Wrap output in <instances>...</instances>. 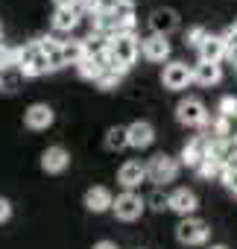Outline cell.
<instances>
[{
    "label": "cell",
    "mask_w": 237,
    "mask_h": 249,
    "mask_svg": "<svg viewBox=\"0 0 237 249\" xmlns=\"http://www.w3.org/2000/svg\"><path fill=\"white\" fill-rule=\"evenodd\" d=\"M18 71H21L24 76H41V73H47V59H44V53H41L38 41H33V44L21 47Z\"/></svg>",
    "instance_id": "obj_6"
},
{
    "label": "cell",
    "mask_w": 237,
    "mask_h": 249,
    "mask_svg": "<svg viewBox=\"0 0 237 249\" xmlns=\"http://www.w3.org/2000/svg\"><path fill=\"white\" fill-rule=\"evenodd\" d=\"M108 12L117 24V33H135V3L132 0H111Z\"/></svg>",
    "instance_id": "obj_8"
},
{
    "label": "cell",
    "mask_w": 237,
    "mask_h": 249,
    "mask_svg": "<svg viewBox=\"0 0 237 249\" xmlns=\"http://www.w3.org/2000/svg\"><path fill=\"white\" fill-rule=\"evenodd\" d=\"M208 36H211V33H208L205 27H199V24H196V27H190V30H187V38H185V44H187V47H196V50H199V44H202V41H205Z\"/></svg>",
    "instance_id": "obj_29"
},
{
    "label": "cell",
    "mask_w": 237,
    "mask_h": 249,
    "mask_svg": "<svg viewBox=\"0 0 237 249\" xmlns=\"http://www.w3.org/2000/svg\"><path fill=\"white\" fill-rule=\"evenodd\" d=\"M111 202H114V196H111V191L108 188H88L85 191V208L91 211V214H102V211H111Z\"/></svg>",
    "instance_id": "obj_18"
},
{
    "label": "cell",
    "mask_w": 237,
    "mask_h": 249,
    "mask_svg": "<svg viewBox=\"0 0 237 249\" xmlns=\"http://www.w3.org/2000/svg\"><path fill=\"white\" fill-rule=\"evenodd\" d=\"M179 159H173V156H167V153H158V156H152L150 161H147V179L150 182H155V185H167V182H176V176H179Z\"/></svg>",
    "instance_id": "obj_3"
},
{
    "label": "cell",
    "mask_w": 237,
    "mask_h": 249,
    "mask_svg": "<svg viewBox=\"0 0 237 249\" xmlns=\"http://www.w3.org/2000/svg\"><path fill=\"white\" fill-rule=\"evenodd\" d=\"M56 3V9H70V6H76V0H53Z\"/></svg>",
    "instance_id": "obj_36"
},
{
    "label": "cell",
    "mask_w": 237,
    "mask_h": 249,
    "mask_svg": "<svg viewBox=\"0 0 237 249\" xmlns=\"http://www.w3.org/2000/svg\"><path fill=\"white\" fill-rule=\"evenodd\" d=\"M105 68H108V59H88V56L76 65L79 76H82V79H91V82H97V79H100V73H102Z\"/></svg>",
    "instance_id": "obj_23"
},
{
    "label": "cell",
    "mask_w": 237,
    "mask_h": 249,
    "mask_svg": "<svg viewBox=\"0 0 237 249\" xmlns=\"http://www.w3.org/2000/svg\"><path fill=\"white\" fill-rule=\"evenodd\" d=\"M220 59H225V44L220 36H208L202 44H199V62H214L220 65Z\"/></svg>",
    "instance_id": "obj_20"
},
{
    "label": "cell",
    "mask_w": 237,
    "mask_h": 249,
    "mask_svg": "<svg viewBox=\"0 0 237 249\" xmlns=\"http://www.w3.org/2000/svg\"><path fill=\"white\" fill-rule=\"evenodd\" d=\"M82 47L88 59H108V36L102 33H91L88 38H82Z\"/></svg>",
    "instance_id": "obj_22"
},
{
    "label": "cell",
    "mask_w": 237,
    "mask_h": 249,
    "mask_svg": "<svg viewBox=\"0 0 237 249\" xmlns=\"http://www.w3.org/2000/svg\"><path fill=\"white\" fill-rule=\"evenodd\" d=\"M53 120H56V114H53V108H50L47 103H33V106L24 111V123H27V129H35V132H41V129L53 126Z\"/></svg>",
    "instance_id": "obj_10"
},
{
    "label": "cell",
    "mask_w": 237,
    "mask_h": 249,
    "mask_svg": "<svg viewBox=\"0 0 237 249\" xmlns=\"http://www.w3.org/2000/svg\"><path fill=\"white\" fill-rule=\"evenodd\" d=\"M126 135H129V147L135 150H147L152 141H155V129H152V123L150 120H135L126 126Z\"/></svg>",
    "instance_id": "obj_12"
},
{
    "label": "cell",
    "mask_w": 237,
    "mask_h": 249,
    "mask_svg": "<svg viewBox=\"0 0 237 249\" xmlns=\"http://www.w3.org/2000/svg\"><path fill=\"white\" fill-rule=\"evenodd\" d=\"M231 30H234V36H237V18H234V24H231Z\"/></svg>",
    "instance_id": "obj_39"
},
{
    "label": "cell",
    "mask_w": 237,
    "mask_h": 249,
    "mask_svg": "<svg viewBox=\"0 0 237 249\" xmlns=\"http://www.w3.org/2000/svg\"><path fill=\"white\" fill-rule=\"evenodd\" d=\"M176 117H179V123H185V126H193V129L208 126V108H205V103H202L199 97H185V100H179Z\"/></svg>",
    "instance_id": "obj_4"
},
{
    "label": "cell",
    "mask_w": 237,
    "mask_h": 249,
    "mask_svg": "<svg viewBox=\"0 0 237 249\" xmlns=\"http://www.w3.org/2000/svg\"><path fill=\"white\" fill-rule=\"evenodd\" d=\"M190 73H193V82L202 85V88H211V85H217L222 79V68L214 65V62H196L190 68Z\"/></svg>",
    "instance_id": "obj_17"
},
{
    "label": "cell",
    "mask_w": 237,
    "mask_h": 249,
    "mask_svg": "<svg viewBox=\"0 0 237 249\" xmlns=\"http://www.w3.org/2000/svg\"><path fill=\"white\" fill-rule=\"evenodd\" d=\"M68 164H70V156L65 147H47L41 153V170L44 173H62V170H68Z\"/></svg>",
    "instance_id": "obj_16"
},
{
    "label": "cell",
    "mask_w": 237,
    "mask_h": 249,
    "mask_svg": "<svg viewBox=\"0 0 237 249\" xmlns=\"http://www.w3.org/2000/svg\"><path fill=\"white\" fill-rule=\"evenodd\" d=\"M141 56L147 62H164L170 59V41L164 36H147L141 38Z\"/></svg>",
    "instance_id": "obj_14"
},
{
    "label": "cell",
    "mask_w": 237,
    "mask_h": 249,
    "mask_svg": "<svg viewBox=\"0 0 237 249\" xmlns=\"http://www.w3.org/2000/svg\"><path fill=\"white\" fill-rule=\"evenodd\" d=\"M111 211H114L117 220L132 223V220H138V217L147 211V199H144L141 194H135V191H123V194H117V196H114Z\"/></svg>",
    "instance_id": "obj_2"
},
{
    "label": "cell",
    "mask_w": 237,
    "mask_h": 249,
    "mask_svg": "<svg viewBox=\"0 0 237 249\" xmlns=\"http://www.w3.org/2000/svg\"><path fill=\"white\" fill-rule=\"evenodd\" d=\"M208 150H211V138L208 135H196L193 141H187L185 144V150H182V161L179 164H187V167H199V161L208 156Z\"/></svg>",
    "instance_id": "obj_11"
},
{
    "label": "cell",
    "mask_w": 237,
    "mask_h": 249,
    "mask_svg": "<svg viewBox=\"0 0 237 249\" xmlns=\"http://www.w3.org/2000/svg\"><path fill=\"white\" fill-rule=\"evenodd\" d=\"M18 56H21V50H9V47L0 44V71L9 68V65H18Z\"/></svg>",
    "instance_id": "obj_32"
},
{
    "label": "cell",
    "mask_w": 237,
    "mask_h": 249,
    "mask_svg": "<svg viewBox=\"0 0 237 249\" xmlns=\"http://www.w3.org/2000/svg\"><path fill=\"white\" fill-rule=\"evenodd\" d=\"M76 3H79V9L82 12H97V9H102V0H76Z\"/></svg>",
    "instance_id": "obj_33"
},
{
    "label": "cell",
    "mask_w": 237,
    "mask_h": 249,
    "mask_svg": "<svg viewBox=\"0 0 237 249\" xmlns=\"http://www.w3.org/2000/svg\"><path fill=\"white\" fill-rule=\"evenodd\" d=\"M196 173L202 176V179H217L220 173H222V164H217L211 156H205L202 161H199V167H196Z\"/></svg>",
    "instance_id": "obj_27"
},
{
    "label": "cell",
    "mask_w": 237,
    "mask_h": 249,
    "mask_svg": "<svg viewBox=\"0 0 237 249\" xmlns=\"http://www.w3.org/2000/svg\"><path fill=\"white\" fill-rule=\"evenodd\" d=\"M79 3L76 6H70V9H56L53 12V30H59V33H73L76 30V24H79Z\"/></svg>",
    "instance_id": "obj_21"
},
{
    "label": "cell",
    "mask_w": 237,
    "mask_h": 249,
    "mask_svg": "<svg viewBox=\"0 0 237 249\" xmlns=\"http://www.w3.org/2000/svg\"><path fill=\"white\" fill-rule=\"evenodd\" d=\"M217 111H220L222 117H231V120H237V97H234V94H225V97L220 100Z\"/></svg>",
    "instance_id": "obj_28"
},
{
    "label": "cell",
    "mask_w": 237,
    "mask_h": 249,
    "mask_svg": "<svg viewBox=\"0 0 237 249\" xmlns=\"http://www.w3.org/2000/svg\"><path fill=\"white\" fill-rule=\"evenodd\" d=\"M9 217H12V202L6 196H0V223H6Z\"/></svg>",
    "instance_id": "obj_34"
},
{
    "label": "cell",
    "mask_w": 237,
    "mask_h": 249,
    "mask_svg": "<svg viewBox=\"0 0 237 249\" xmlns=\"http://www.w3.org/2000/svg\"><path fill=\"white\" fill-rule=\"evenodd\" d=\"M117 182L123 185V191L141 188V182H147V164H141V161H126L120 170H117Z\"/></svg>",
    "instance_id": "obj_15"
},
{
    "label": "cell",
    "mask_w": 237,
    "mask_h": 249,
    "mask_svg": "<svg viewBox=\"0 0 237 249\" xmlns=\"http://www.w3.org/2000/svg\"><path fill=\"white\" fill-rule=\"evenodd\" d=\"M38 47H41V53H44V59H47V71H62V68H65L62 41H59V38L44 36V38H38Z\"/></svg>",
    "instance_id": "obj_19"
},
{
    "label": "cell",
    "mask_w": 237,
    "mask_h": 249,
    "mask_svg": "<svg viewBox=\"0 0 237 249\" xmlns=\"http://www.w3.org/2000/svg\"><path fill=\"white\" fill-rule=\"evenodd\" d=\"M161 82H164L167 91H182V88H187L193 82V73H190V68L185 62H170L164 68V73H161Z\"/></svg>",
    "instance_id": "obj_7"
},
{
    "label": "cell",
    "mask_w": 237,
    "mask_h": 249,
    "mask_svg": "<svg viewBox=\"0 0 237 249\" xmlns=\"http://www.w3.org/2000/svg\"><path fill=\"white\" fill-rule=\"evenodd\" d=\"M208 234H211V229H208V223L199 220V217H182V223L176 226V237H179V243H185V246H202V243L208 240Z\"/></svg>",
    "instance_id": "obj_5"
},
{
    "label": "cell",
    "mask_w": 237,
    "mask_h": 249,
    "mask_svg": "<svg viewBox=\"0 0 237 249\" xmlns=\"http://www.w3.org/2000/svg\"><path fill=\"white\" fill-rule=\"evenodd\" d=\"M105 147H108V150H123V147H129L126 126H111V129L105 132Z\"/></svg>",
    "instance_id": "obj_25"
},
{
    "label": "cell",
    "mask_w": 237,
    "mask_h": 249,
    "mask_svg": "<svg viewBox=\"0 0 237 249\" xmlns=\"http://www.w3.org/2000/svg\"><path fill=\"white\" fill-rule=\"evenodd\" d=\"M120 79H123V73H120V71L105 68V71L100 73V79H97V88H102V91H111V88H117V85H120Z\"/></svg>",
    "instance_id": "obj_26"
},
{
    "label": "cell",
    "mask_w": 237,
    "mask_h": 249,
    "mask_svg": "<svg viewBox=\"0 0 237 249\" xmlns=\"http://www.w3.org/2000/svg\"><path fill=\"white\" fill-rule=\"evenodd\" d=\"M138 56H141V41L135 38V33H114L108 38V68L126 73Z\"/></svg>",
    "instance_id": "obj_1"
},
{
    "label": "cell",
    "mask_w": 237,
    "mask_h": 249,
    "mask_svg": "<svg viewBox=\"0 0 237 249\" xmlns=\"http://www.w3.org/2000/svg\"><path fill=\"white\" fill-rule=\"evenodd\" d=\"M196 205H199V199H196V194L187 191V188H176L173 194H167V208L176 211L179 217H193Z\"/></svg>",
    "instance_id": "obj_9"
},
{
    "label": "cell",
    "mask_w": 237,
    "mask_h": 249,
    "mask_svg": "<svg viewBox=\"0 0 237 249\" xmlns=\"http://www.w3.org/2000/svg\"><path fill=\"white\" fill-rule=\"evenodd\" d=\"M150 30L152 36H170L173 30H179V12L176 9H155L150 15Z\"/></svg>",
    "instance_id": "obj_13"
},
{
    "label": "cell",
    "mask_w": 237,
    "mask_h": 249,
    "mask_svg": "<svg viewBox=\"0 0 237 249\" xmlns=\"http://www.w3.org/2000/svg\"><path fill=\"white\" fill-rule=\"evenodd\" d=\"M94 249H117V243H114V240H97Z\"/></svg>",
    "instance_id": "obj_35"
},
{
    "label": "cell",
    "mask_w": 237,
    "mask_h": 249,
    "mask_svg": "<svg viewBox=\"0 0 237 249\" xmlns=\"http://www.w3.org/2000/svg\"><path fill=\"white\" fill-rule=\"evenodd\" d=\"M147 205H150L152 211H164V208H167V194H164L161 188H155V191L150 194V199H147Z\"/></svg>",
    "instance_id": "obj_31"
},
{
    "label": "cell",
    "mask_w": 237,
    "mask_h": 249,
    "mask_svg": "<svg viewBox=\"0 0 237 249\" xmlns=\"http://www.w3.org/2000/svg\"><path fill=\"white\" fill-rule=\"evenodd\" d=\"M220 179H222V185L237 196V167L234 164H228V167H222V173H220Z\"/></svg>",
    "instance_id": "obj_30"
},
{
    "label": "cell",
    "mask_w": 237,
    "mask_h": 249,
    "mask_svg": "<svg viewBox=\"0 0 237 249\" xmlns=\"http://www.w3.org/2000/svg\"><path fill=\"white\" fill-rule=\"evenodd\" d=\"M62 59H65V65H79V62L85 59L82 38H68V41H62Z\"/></svg>",
    "instance_id": "obj_24"
},
{
    "label": "cell",
    "mask_w": 237,
    "mask_h": 249,
    "mask_svg": "<svg viewBox=\"0 0 237 249\" xmlns=\"http://www.w3.org/2000/svg\"><path fill=\"white\" fill-rule=\"evenodd\" d=\"M208 249H228V246H222V243H217V246H208Z\"/></svg>",
    "instance_id": "obj_38"
},
{
    "label": "cell",
    "mask_w": 237,
    "mask_h": 249,
    "mask_svg": "<svg viewBox=\"0 0 237 249\" xmlns=\"http://www.w3.org/2000/svg\"><path fill=\"white\" fill-rule=\"evenodd\" d=\"M0 36H3V30H0Z\"/></svg>",
    "instance_id": "obj_40"
},
{
    "label": "cell",
    "mask_w": 237,
    "mask_h": 249,
    "mask_svg": "<svg viewBox=\"0 0 237 249\" xmlns=\"http://www.w3.org/2000/svg\"><path fill=\"white\" fill-rule=\"evenodd\" d=\"M225 56H228V59H231V65H234V68H237V44H234V47H231V50H228V53H225Z\"/></svg>",
    "instance_id": "obj_37"
}]
</instances>
